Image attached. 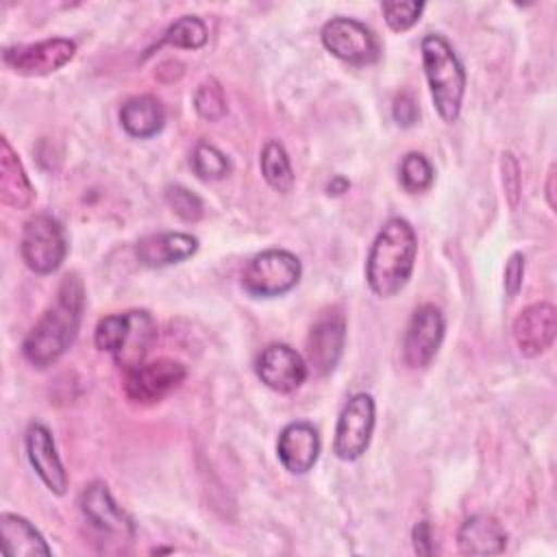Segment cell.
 <instances>
[{
    "label": "cell",
    "mask_w": 557,
    "mask_h": 557,
    "mask_svg": "<svg viewBox=\"0 0 557 557\" xmlns=\"http://www.w3.org/2000/svg\"><path fill=\"white\" fill-rule=\"evenodd\" d=\"M85 311V285L76 272L63 276L54 302L41 313L22 342V355L33 368H48L74 344Z\"/></svg>",
    "instance_id": "obj_1"
},
{
    "label": "cell",
    "mask_w": 557,
    "mask_h": 557,
    "mask_svg": "<svg viewBox=\"0 0 557 557\" xmlns=\"http://www.w3.org/2000/svg\"><path fill=\"white\" fill-rule=\"evenodd\" d=\"M416 255L413 226L405 218H389L376 233L366 259L368 287L379 298L396 296L411 278Z\"/></svg>",
    "instance_id": "obj_2"
},
{
    "label": "cell",
    "mask_w": 557,
    "mask_h": 557,
    "mask_svg": "<svg viewBox=\"0 0 557 557\" xmlns=\"http://www.w3.org/2000/svg\"><path fill=\"white\" fill-rule=\"evenodd\" d=\"M422 67L437 115L453 124L461 113L466 94V70L446 37L429 33L420 41Z\"/></svg>",
    "instance_id": "obj_3"
},
{
    "label": "cell",
    "mask_w": 557,
    "mask_h": 557,
    "mask_svg": "<svg viewBox=\"0 0 557 557\" xmlns=\"http://www.w3.org/2000/svg\"><path fill=\"white\" fill-rule=\"evenodd\" d=\"M154 339L157 322L146 309L109 313L98 320L94 331L96 348L109 352L124 370L144 363Z\"/></svg>",
    "instance_id": "obj_4"
},
{
    "label": "cell",
    "mask_w": 557,
    "mask_h": 557,
    "mask_svg": "<svg viewBox=\"0 0 557 557\" xmlns=\"http://www.w3.org/2000/svg\"><path fill=\"white\" fill-rule=\"evenodd\" d=\"M300 259L285 248H268L255 255L244 272L242 287L255 298H276L294 289L300 281Z\"/></svg>",
    "instance_id": "obj_5"
},
{
    "label": "cell",
    "mask_w": 557,
    "mask_h": 557,
    "mask_svg": "<svg viewBox=\"0 0 557 557\" xmlns=\"http://www.w3.org/2000/svg\"><path fill=\"white\" fill-rule=\"evenodd\" d=\"M20 255L35 274H52L67 255V239L61 222L50 213H37L26 220L20 239Z\"/></svg>",
    "instance_id": "obj_6"
},
{
    "label": "cell",
    "mask_w": 557,
    "mask_h": 557,
    "mask_svg": "<svg viewBox=\"0 0 557 557\" xmlns=\"http://www.w3.org/2000/svg\"><path fill=\"white\" fill-rule=\"evenodd\" d=\"M187 379V368L176 359H154L144 361L124 374V396L133 405H154L163 400L170 392L178 389Z\"/></svg>",
    "instance_id": "obj_7"
},
{
    "label": "cell",
    "mask_w": 557,
    "mask_h": 557,
    "mask_svg": "<svg viewBox=\"0 0 557 557\" xmlns=\"http://www.w3.org/2000/svg\"><path fill=\"white\" fill-rule=\"evenodd\" d=\"M376 407L366 392L352 394L339 411L333 437V453L342 461H357L370 446Z\"/></svg>",
    "instance_id": "obj_8"
},
{
    "label": "cell",
    "mask_w": 557,
    "mask_h": 557,
    "mask_svg": "<svg viewBox=\"0 0 557 557\" xmlns=\"http://www.w3.org/2000/svg\"><path fill=\"white\" fill-rule=\"evenodd\" d=\"M322 46L350 65H370L379 59L381 48L376 35L359 20L352 17H331L320 30Z\"/></svg>",
    "instance_id": "obj_9"
},
{
    "label": "cell",
    "mask_w": 557,
    "mask_h": 557,
    "mask_svg": "<svg viewBox=\"0 0 557 557\" xmlns=\"http://www.w3.org/2000/svg\"><path fill=\"white\" fill-rule=\"evenodd\" d=\"M446 331V320L440 307L420 305L407 324L403 339V361L411 370H422L435 359Z\"/></svg>",
    "instance_id": "obj_10"
},
{
    "label": "cell",
    "mask_w": 557,
    "mask_h": 557,
    "mask_svg": "<svg viewBox=\"0 0 557 557\" xmlns=\"http://www.w3.org/2000/svg\"><path fill=\"white\" fill-rule=\"evenodd\" d=\"M76 54V41L67 37H50L28 46L4 48V65L20 76H46L61 70Z\"/></svg>",
    "instance_id": "obj_11"
},
{
    "label": "cell",
    "mask_w": 557,
    "mask_h": 557,
    "mask_svg": "<svg viewBox=\"0 0 557 557\" xmlns=\"http://www.w3.org/2000/svg\"><path fill=\"white\" fill-rule=\"evenodd\" d=\"M346 342V318L339 307L324 309L307 337V357L318 374H331L339 363Z\"/></svg>",
    "instance_id": "obj_12"
},
{
    "label": "cell",
    "mask_w": 557,
    "mask_h": 557,
    "mask_svg": "<svg viewBox=\"0 0 557 557\" xmlns=\"http://www.w3.org/2000/svg\"><path fill=\"white\" fill-rule=\"evenodd\" d=\"M255 370L261 383L278 394L298 389L307 379V361L287 344L265 346L257 357Z\"/></svg>",
    "instance_id": "obj_13"
},
{
    "label": "cell",
    "mask_w": 557,
    "mask_h": 557,
    "mask_svg": "<svg viewBox=\"0 0 557 557\" xmlns=\"http://www.w3.org/2000/svg\"><path fill=\"white\" fill-rule=\"evenodd\" d=\"M513 342L524 357H537L548 350L557 335V311L550 302L524 307L511 324Z\"/></svg>",
    "instance_id": "obj_14"
},
{
    "label": "cell",
    "mask_w": 557,
    "mask_h": 557,
    "mask_svg": "<svg viewBox=\"0 0 557 557\" xmlns=\"http://www.w3.org/2000/svg\"><path fill=\"white\" fill-rule=\"evenodd\" d=\"M24 446H26V457H28L33 470L37 472V476L41 479V483L57 496L65 494L67 472L61 463V457L57 453V444H54L50 429L44 422L33 420L26 429Z\"/></svg>",
    "instance_id": "obj_15"
},
{
    "label": "cell",
    "mask_w": 557,
    "mask_h": 557,
    "mask_svg": "<svg viewBox=\"0 0 557 557\" xmlns=\"http://www.w3.org/2000/svg\"><path fill=\"white\" fill-rule=\"evenodd\" d=\"M83 516L102 533L131 540L135 535L133 518L115 503L107 483L91 481L81 494Z\"/></svg>",
    "instance_id": "obj_16"
},
{
    "label": "cell",
    "mask_w": 557,
    "mask_h": 557,
    "mask_svg": "<svg viewBox=\"0 0 557 557\" xmlns=\"http://www.w3.org/2000/svg\"><path fill=\"white\" fill-rule=\"evenodd\" d=\"M276 457L289 474H307L320 457V433L307 420L283 426L276 440Z\"/></svg>",
    "instance_id": "obj_17"
},
{
    "label": "cell",
    "mask_w": 557,
    "mask_h": 557,
    "mask_svg": "<svg viewBox=\"0 0 557 557\" xmlns=\"http://www.w3.org/2000/svg\"><path fill=\"white\" fill-rule=\"evenodd\" d=\"M198 250V237L181 231L152 233L137 242V261L146 268H165L194 257Z\"/></svg>",
    "instance_id": "obj_18"
},
{
    "label": "cell",
    "mask_w": 557,
    "mask_h": 557,
    "mask_svg": "<svg viewBox=\"0 0 557 557\" xmlns=\"http://www.w3.org/2000/svg\"><path fill=\"white\" fill-rule=\"evenodd\" d=\"M457 546L463 555H498L507 546V533L494 516L474 513L461 522Z\"/></svg>",
    "instance_id": "obj_19"
},
{
    "label": "cell",
    "mask_w": 557,
    "mask_h": 557,
    "mask_svg": "<svg viewBox=\"0 0 557 557\" xmlns=\"http://www.w3.org/2000/svg\"><path fill=\"white\" fill-rule=\"evenodd\" d=\"M0 200L17 211L35 202V187L7 137L0 139Z\"/></svg>",
    "instance_id": "obj_20"
},
{
    "label": "cell",
    "mask_w": 557,
    "mask_h": 557,
    "mask_svg": "<svg viewBox=\"0 0 557 557\" xmlns=\"http://www.w3.org/2000/svg\"><path fill=\"white\" fill-rule=\"evenodd\" d=\"M120 124L135 139L154 137L165 124V111L161 100L150 94L131 96L120 109Z\"/></svg>",
    "instance_id": "obj_21"
},
{
    "label": "cell",
    "mask_w": 557,
    "mask_h": 557,
    "mask_svg": "<svg viewBox=\"0 0 557 557\" xmlns=\"http://www.w3.org/2000/svg\"><path fill=\"white\" fill-rule=\"evenodd\" d=\"M0 535H2V548L11 557H35V555L52 553L44 535L24 516L4 511L0 516Z\"/></svg>",
    "instance_id": "obj_22"
},
{
    "label": "cell",
    "mask_w": 557,
    "mask_h": 557,
    "mask_svg": "<svg viewBox=\"0 0 557 557\" xmlns=\"http://www.w3.org/2000/svg\"><path fill=\"white\" fill-rule=\"evenodd\" d=\"M259 165H261V174L265 178V183L287 194L294 187V170L287 157V150L281 141L270 139L263 144L261 148V157H259Z\"/></svg>",
    "instance_id": "obj_23"
},
{
    "label": "cell",
    "mask_w": 557,
    "mask_h": 557,
    "mask_svg": "<svg viewBox=\"0 0 557 557\" xmlns=\"http://www.w3.org/2000/svg\"><path fill=\"white\" fill-rule=\"evenodd\" d=\"M207 39H209L207 24L196 15H183L168 26L161 44L185 48V50H198L207 44Z\"/></svg>",
    "instance_id": "obj_24"
},
{
    "label": "cell",
    "mask_w": 557,
    "mask_h": 557,
    "mask_svg": "<svg viewBox=\"0 0 557 557\" xmlns=\"http://www.w3.org/2000/svg\"><path fill=\"white\" fill-rule=\"evenodd\" d=\"M398 178L405 191L409 194H422L426 191L435 181V170L431 161L422 152H407L400 161Z\"/></svg>",
    "instance_id": "obj_25"
},
{
    "label": "cell",
    "mask_w": 557,
    "mask_h": 557,
    "mask_svg": "<svg viewBox=\"0 0 557 557\" xmlns=\"http://www.w3.org/2000/svg\"><path fill=\"white\" fill-rule=\"evenodd\" d=\"M191 170L200 181H220L231 172L228 157L211 144H198L191 152Z\"/></svg>",
    "instance_id": "obj_26"
},
{
    "label": "cell",
    "mask_w": 557,
    "mask_h": 557,
    "mask_svg": "<svg viewBox=\"0 0 557 557\" xmlns=\"http://www.w3.org/2000/svg\"><path fill=\"white\" fill-rule=\"evenodd\" d=\"M194 109L207 122H218L226 113V100L222 85L209 76L194 91Z\"/></svg>",
    "instance_id": "obj_27"
},
{
    "label": "cell",
    "mask_w": 557,
    "mask_h": 557,
    "mask_svg": "<svg viewBox=\"0 0 557 557\" xmlns=\"http://www.w3.org/2000/svg\"><path fill=\"white\" fill-rule=\"evenodd\" d=\"M165 202L170 205L174 215H178L183 222H198L205 213V205L200 196H196L183 185H170L165 189Z\"/></svg>",
    "instance_id": "obj_28"
},
{
    "label": "cell",
    "mask_w": 557,
    "mask_h": 557,
    "mask_svg": "<svg viewBox=\"0 0 557 557\" xmlns=\"http://www.w3.org/2000/svg\"><path fill=\"white\" fill-rule=\"evenodd\" d=\"M381 9H383V17H385L387 26L394 33H405L418 24V20L424 11V2H418V0L398 2L396 0V2H383Z\"/></svg>",
    "instance_id": "obj_29"
},
{
    "label": "cell",
    "mask_w": 557,
    "mask_h": 557,
    "mask_svg": "<svg viewBox=\"0 0 557 557\" xmlns=\"http://www.w3.org/2000/svg\"><path fill=\"white\" fill-rule=\"evenodd\" d=\"M500 172H503L505 196H507L511 207H518V200H520V168H518V161L511 152H503Z\"/></svg>",
    "instance_id": "obj_30"
},
{
    "label": "cell",
    "mask_w": 557,
    "mask_h": 557,
    "mask_svg": "<svg viewBox=\"0 0 557 557\" xmlns=\"http://www.w3.org/2000/svg\"><path fill=\"white\" fill-rule=\"evenodd\" d=\"M392 115L396 120L398 126L403 128H409L418 122L420 117V107L413 98L411 91H400L396 98H394V104H392Z\"/></svg>",
    "instance_id": "obj_31"
},
{
    "label": "cell",
    "mask_w": 557,
    "mask_h": 557,
    "mask_svg": "<svg viewBox=\"0 0 557 557\" xmlns=\"http://www.w3.org/2000/svg\"><path fill=\"white\" fill-rule=\"evenodd\" d=\"M522 281H524V255L513 252L505 263V292L509 296H516L522 287Z\"/></svg>",
    "instance_id": "obj_32"
},
{
    "label": "cell",
    "mask_w": 557,
    "mask_h": 557,
    "mask_svg": "<svg viewBox=\"0 0 557 557\" xmlns=\"http://www.w3.org/2000/svg\"><path fill=\"white\" fill-rule=\"evenodd\" d=\"M411 540H413V550L418 555H431L435 550V546H433V531H431V524L426 520H420L413 527Z\"/></svg>",
    "instance_id": "obj_33"
},
{
    "label": "cell",
    "mask_w": 557,
    "mask_h": 557,
    "mask_svg": "<svg viewBox=\"0 0 557 557\" xmlns=\"http://www.w3.org/2000/svg\"><path fill=\"white\" fill-rule=\"evenodd\" d=\"M348 187H350V181H348L346 176L337 174V176H333V178L329 181V185H326V191H329L331 196H342L344 191H348Z\"/></svg>",
    "instance_id": "obj_34"
},
{
    "label": "cell",
    "mask_w": 557,
    "mask_h": 557,
    "mask_svg": "<svg viewBox=\"0 0 557 557\" xmlns=\"http://www.w3.org/2000/svg\"><path fill=\"white\" fill-rule=\"evenodd\" d=\"M546 198H548V207L555 209V165L548 172V181H546Z\"/></svg>",
    "instance_id": "obj_35"
}]
</instances>
